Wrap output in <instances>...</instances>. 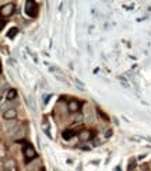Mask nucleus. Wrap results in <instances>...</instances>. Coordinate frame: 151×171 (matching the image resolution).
Masks as SVG:
<instances>
[{"instance_id":"obj_5","label":"nucleus","mask_w":151,"mask_h":171,"mask_svg":"<svg viewBox=\"0 0 151 171\" xmlns=\"http://www.w3.org/2000/svg\"><path fill=\"white\" fill-rule=\"evenodd\" d=\"M16 116H17V111L14 108H8V109H6L3 112V118L4 119H14Z\"/></svg>"},{"instance_id":"obj_3","label":"nucleus","mask_w":151,"mask_h":171,"mask_svg":"<svg viewBox=\"0 0 151 171\" xmlns=\"http://www.w3.org/2000/svg\"><path fill=\"white\" fill-rule=\"evenodd\" d=\"M14 4L13 3H8V4H4V6L1 7V14H3V17H8V16H11L13 11H14Z\"/></svg>"},{"instance_id":"obj_2","label":"nucleus","mask_w":151,"mask_h":171,"mask_svg":"<svg viewBox=\"0 0 151 171\" xmlns=\"http://www.w3.org/2000/svg\"><path fill=\"white\" fill-rule=\"evenodd\" d=\"M35 157H37V152L34 150V147H32L31 145L27 143V146H25V149H24V160L27 163H30V161L34 160Z\"/></svg>"},{"instance_id":"obj_8","label":"nucleus","mask_w":151,"mask_h":171,"mask_svg":"<svg viewBox=\"0 0 151 171\" xmlns=\"http://www.w3.org/2000/svg\"><path fill=\"white\" fill-rule=\"evenodd\" d=\"M6 97H7V100H8V101H13V100L17 97V90H16V89H10L8 91H7Z\"/></svg>"},{"instance_id":"obj_13","label":"nucleus","mask_w":151,"mask_h":171,"mask_svg":"<svg viewBox=\"0 0 151 171\" xmlns=\"http://www.w3.org/2000/svg\"><path fill=\"white\" fill-rule=\"evenodd\" d=\"M97 111H98V114H99L101 116H102V119L109 121V118H108V115H105V114H104V112H102V111H101V109H99V108H98V107H97Z\"/></svg>"},{"instance_id":"obj_11","label":"nucleus","mask_w":151,"mask_h":171,"mask_svg":"<svg viewBox=\"0 0 151 171\" xmlns=\"http://www.w3.org/2000/svg\"><path fill=\"white\" fill-rule=\"evenodd\" d=\"M17 32H18V28H11L10 31L7 32V37H8V38H14V35H16Z\"/></svg>"},{"instance_id":"obj_4","label":"nucleus","mask_w":151,"mask_h":171,"mask_svg":"<svg viewBox=\"0 0 151 171\" xmlns=\"http://www.w3.org/2000/svg\"><path fill=\"white\" fill-rule=\"evenodd\" d=\"M69 111L70 112H77V111H80V107H81V102L77 101V100H73V101L69 102Z\"/></svg>"},{"instance_id":"obj_1","label":"nucleus","mask_w":151,"mask_h":171,"mask_svg":"<svg viewBox=\"0 0 151 171\" xmlns=\"http://www.w3.org/2000/svg\"><path fill=\"white\" fill-rule=\"evenodd\" d=\"M38 10H39V7H38V4L34 0H28V1L25 3V13L28 14L30 17L35 18L38 16Z\"/></svg>"},{"instance_id":"obj_9","label":"nucleus","mask_w":151,"mask_h":171,"mask_svg":"<svg viewBox=\"0 0 151 171\" xmlns=\"http://www.w3.org/2000/svg\"><path fill=\"white\" fill-rule=\"evenodd\" d=\"M85 118H87V122H92L94 121V114L91 111L90 107H85Z\"/></svg>"},{"instance_id":"obj_6","label":"nucleus","mask_w":151,"mask_h":171,"mask_svg":"<svg viewBox=\"0 0 151 171\" xmlns=\"http://www.w3.org/2000/svg\"><path fill=\"white\" fill-rule=\"evenodd\" d=\"M77 131H74V129H66V131H63V133H62V136H63V139L64 140H69V139H71L73 136H76L77 135Z\"/></svg>"},{"instance_id":"obj_7","label":"nucleus","mask_w":151,"mask_h":171,"mask_svg":"<svg viewBox=\"0 0 151 171\" xmlns=\"http://www.w3.org/2000/svg\"><path fill=\"white\" fill-rule=\"evenodd\" d=\"M78 136H80V139L81 140H90L94 135H92L91 132H88V131H83V132L78 133Z\"/></svg>"},{"instance_id":"obj_14","label":"nucleus","mask_w":151,"mask_h":171,"mask_svg":"<svg viewBox=\"0 0 151 171\" xmlns=\"http://www.w3.org/2000/svg\"><path fill=\"white\" fill-rule=\"evenodd\" d=\"M42 171H44V170H42Z\"/></svg>"},{"instance_id":"obj_10","label":"nucleus","mask_w":151,"mask_h":171,"mask_svg":"<svg viewBox=\"0 0 151 171\" xmlns=\"http://www.w3.org/2000/svg\"><path fill=\"white\" fill-rule=\"evenodd\" d=\"M74 84H76V86H77V89H80V90H81V91H84V90H85V87L83 86V83L80 82V80H78L77 77H74Z\"/></svg>"},{"instance_id":"obj_12","label":"nucleus","mask_w":151,"mask_h":171,"mask_svg":"<svg viewBox=\"0 0 151 171\" xmlns=\"http://www.w3.org/2000/svg\"><path fill=\"white\" fill-rule=\"evenodd\" d=\"M134 167H136V160L132 158L130 161H129V167H127V171H133L134 170Z\"/></svg>"}]
</instances>
